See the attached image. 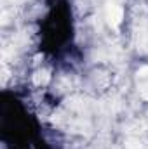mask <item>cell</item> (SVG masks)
I'll use <instances>...</instances> for the list:
<instances>
[{"instance_id": "obj_1", "label": "cell", "mask_w": 148, "mask_h": 149, "mask_svg": "<svg viewBox=\"0 0 148 149\" xmlns=\"http://www.w3.org/2000/svg\"><path fill=\"white\" fill-rule=\"evenodd\" d=\"M122 17H124L122 7L118 3H110L108 9H106V19H108V23H110L111 26H118L120 21H122Z\"/></svg>"}, {"instance_id": "obj_2", "label": "cell", "mask_w": 148, "mask_h": 149, "mask_svg": "<svg viewBox=\"0 0 148 149\" xmlns=\"http://www.w3.org/2000/svg\"><path fill=\"white\" fill-rule=\"evenodd\" d=\"M49 78H51V74L47 73V71H38L33 76V81H35V85H45L49 81Z\"/></svg>"}]
</instances>
